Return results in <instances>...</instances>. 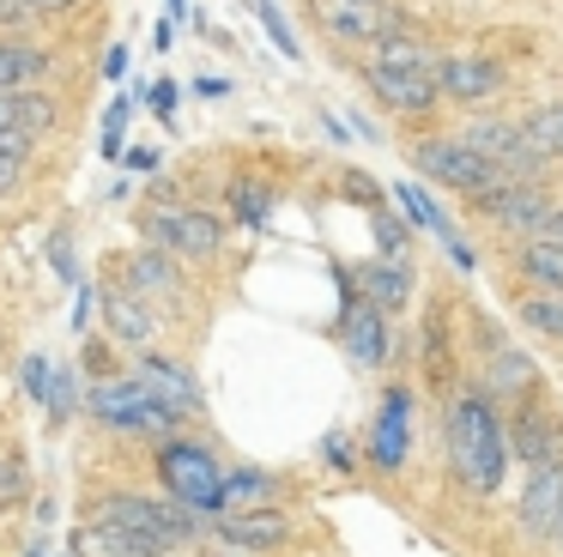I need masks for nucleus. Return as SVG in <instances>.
<instances>
[{
	"instance_id": "obj_1",
	"label": "nucleus",
	"mask_w": 563,
	"mask_h": 557,
	"mask_svg": "<svg viewBox=\"0 0 563 557\" xmlns=\"http://www.w3.org/2000/svg\"><path fill=\"white\" fill-rule=\"evenodd\" d=\"M503 400H490L485 387L461 394L442 412V448H449V472L466 484L473 496H497L509 484L515 467V443H509V418H503Z\"/></svg>"
},
{
	"instance_id": "obj_2",
	"label": "nucleus",
	"mask_w": 563,
	"mask_h": 557,
	"mask_svg": "<svg viewBox=\"0 0 563 557\" xmlns=\"http://www.w3.org/2000/svg\"><path fill=\"white\" fill-rule=\"evenodd\" d=\"M437 61H442V55H430L418 36L394 31V36H382L376 55L364 61V85H369V97H376L388 116L424 121V116H437V103H442Z\"/></svg>"
},
{
	"instance_id": "obj_3",
	"label": "nucleus",
	"mask_w": 563,
	"mask_h": 557,
	"mask_svg": "<svg viewBox=\"0 0 563 557\" xmlns=\"http://www.w3.org/2000/svg\"><path fill=\"white\" fill-rule=\"evenodd\" d=\"M152 467H158L164 496H176L183 509H195L200 521L224 515V460L212 455L207 443L170 430V436H158V448H152Z\"/></svg>"
},
{
	"instance_id": "obj_4",
	"label": "nucleus",
	"mask_w": 563,
	"mask_h": 557,
	"mask_svg": "<svg viewBox=\"0 0 563 557\" xmlns=\"http://www.w3.org/2000/svg\"><path fill=\"white\" fill-rule=\"evenodd\" d=\"M86 418L103 424V430H115V436H152V443L170 436V430H183V418H176L134 370L128 375L115 370V375H103V382H91L86 387Z\"/></svg>"
},
{
	"instance_id": "obj_5",
	"label": "nucleus",
	"mask_w": 563,
	"mask_h": 557,
	"mask_svg": "<svg viewBox=\"0 0 563 557\" xmlns=\"http://www.w3.org/2000/svg\"><path fill=\"white\" fill-rule=\"evenodd\" d=\"M98 515L115 521V527H128V533H140V539H152L158 551H183V545H195L200 533L212 527V521H200L195 509H183L176 496H140V491L98 496Z\"/></svg>"
},
{
	"instance_id": "obj_6",
	"label": "nucleus",
	"mask_w": 563,
	"mask_h": 557,
	"mask_svg": "<svg viewBox=\"0 0 563 557\" xmlns=\"http://www.w3.org/2000/svg\"><path fill=\"white\" fill-rule=\"evenodd\" d=\"M412 170L430 182V188H449V194H485L490 182H503V170L490 164L485 152H478L473 140H461V133H430V140L412 145Z\"/></svg>"
},
{
	"instance_id": "obj_7",
	"label": "nucleus",
	"mask_w": 563,
	"mask_h": 557,
	"mask_svg": "<svg viewBox=\"0 0 563 557\" xmlns=\"http://www.w3.org/2000/svg\"><path fill=\"white\" fill-rule=\"evenodd\" d=\"M140 230H146V242L170 249L176 261H212L224 249V218L200 212V206H176V200H152L140 212Z\"/></svg>"
},
{
	"instance_id": "obj_8",
	"label": "nucleus",
	"mask_w": 563,
	"mask_h": 557,
	"mask_svg": "<svg viewBox=\"0 0 563 557\" xmlns=\"http://www.w3.org/2000/svg\"><path fill=\"white\" fill-rule=\"evenodd\" d=\"M473 212L485 218L490 230L527 242V237L545 230V218L558 212V206H551V194L539 188V176H533V182H490L485 194H473Z\"/></svg>"
},
{
	"instance_id": "obj_9",
	"label": "nucleus",
	"mask_w": 563,
	"mask_h": 557,
	"mask_svg": "<svg viewBox=\"0 0 563 557\" xmlns=\"http://www.w3.org/2000/svg\"><path fill=\"white\" fill-rule=\"evenodd\" d=\"M309 19L333 36V43H352V48H376L382 36L400 31V12L394 0H303Z\"/></svg>"
},
{
	"instance_id": "obj_10",
	"label": "nucleus",
	"mask_w": 563,
	"mask_h": 557,
	"mask_svg": "<svg viewBox=\"0 0 563 557\" xmlns=\"http://www.w3.org/2000/svg\"><path fill=\"white\" fill-rule=\"evenodd\" d=\"M207 533L236 557H261V551H279L291 539V521L279 509H224V515H212Z\"/></svg>"
},
{
	"instance_id": "obj_11",
	"label": "nucleus",
	"mask_w": 563,
	"mask_h": 557,
	"mask_svg": "<svg viewBox=\"0 0 563 557\" xmlns=\"http://www.w3.org/2000/svg\"><path fill=\"white\" fill-rule=\"evenodd\" d=\"M412 455V387H388L369 424V467L376 472H400Z\"/></svg>"
},
{
	"instance_id": "obj_12",
	"label": "nucleus",
	"mask_w": 563,
	"mask_h": 557,
	"mask_svg": "<svg viewBox=\"0 0 563 557\" xmlns=\"http://www.w3.org/2000/svg\"><path fill=\"white\" fill-rule=\"evenodd\" d=\"M134 375L152 387V394L164 400V406L176 412V418H200V406H207V394H200V382H195V370H188L183 358H164V351H140V363H134Z\"/></svg>"
},
{
	"instance_id": "obj_13",
	"label": "nucleus",
	"mask_w": 563,
	"mask_h": 557,
	"mask_svg": "<svg viewBox=\"0 0 563 557\" xmlns=\"http://www.w3.org/2000/svg\"><path fill=\"white\" fill-rule=\"evenodd\" d=\"M340 346L357 370H382V363H388V315H382L364 291L340 309Z\"/></svg>"
},
{
	"instance_id": "obj_14",
	"label": "nucleus",
	"mask_w": 563,
	"mask_h": 557,
	"mask_svg": "<svg viewBox=\"0 0 563 557\" xmlns=\"http://www.w3.org/2000/svg\"><path fill=\"white\" fill-rule=\"evenodd\" d=\"M509 443H515V460H521V467H558L563 430H558V412L539 400V387L521 400V412L509 418Z\"/></svg>"
},
{
	"instance_id": "obj_15",
	"label": "nucleus",
	"mask_w": 563,
	"mask_h": 557,
	"mask_svg": "<svg viewBox=\"0 0 563 557\" xmlns=\"http://www.w3.org/2000/svg\"><path fill=\"white\" fill-rule=\"evenodd\" d=\"M103 334H110L115 346L152 351V339H158V309H152V297H140L134 285H110L103 291Z\"/></svg>"
},
{
	"instance_id": "obj_16",
	"label": "nucleus",
	"mask_w": 563,
	"mask_h": 557,
	"mask_svg": "<svg viewBox=\"0 0 563 557\" xmlns=\"http://www.w3.org/2000/svg\"><path fill=\"white\" fill-rule=\"evenodd\" d=\"M437 79H442V97H454V103H485V97H497L509 85V73L490 55H442Z\"/></svg>"
},
{
	"instance_id": "obj_17",
	"label": "nucleus",
	"mask_w": 563,
	"mask_h": 557,
	"mask_svg": "<svg viewBox=\"0 0 563 557\" xmlns=\"http://www.w3.org/2000/svg\"><path fill=\"white\" fill-rule=\"evenodd\" d=\"M521 527L533 533V539H558L563 533V467H527Z\"/></svg>"
},
{
	"instance_id": "obj_18",
	"label": "nucleus",
	"mask_w": 563,
	"mask_h": 557,
	"mask_svg": "<svg viewBox=\"0 0 563 557\" xmlns=\"http://www.w3.org/2000/svg\"><path fill=\"white\" fill-rule=\"evenodd\" d=\"M357 291H364L382 315H400L406 303H412V261H406V254L364 261V266H357Z\"/></svg>"
},
{
	"instance_id": "obj_19",
	"label": "nucleus",
	"mask_w": 563,
	"mask_h": 557,
	"mask_svg": "<svg viewBox=\"0 0 563 557\" xmlns=\"http://www.w3.org/2000/svg\"><path fill=\"white\" fill-rule=\"evenodd\" d=\"M55 121H62V103H55L49 91H37V85L0 91V133H31V140H43Z\"/></svg>"
},
{
	"instance_id": "obj_20",
	"label": "nucleus",
	"mask_w": 563,
	"mask_h": 557,
	"mask_svg": "<svg viewBox=\"0 0 563 557\" xmlns=\"http://www.w3.org/2000/svg\"><path fill=\"white\" fill-rule=\"evenodd\" d=\"M67 551L74 557H158V545L140 539V533H128V527H115V521H103V515H91L86 527L74 533Z\"/></svg>"
},
{
	"instance_id": "obj_21",
	"label": "nucleus",
	"mask_w": 563,
	"mask_h": 557,
	"mask_svg": "<svg viewBox=\"0 0 563 557\" xmlns=\"http://www.w3.org/2000/svg\"><path fill=\"white\" fill-rule=\"evenodd\" d=\"M128 285L140 291V297H152V303H176L183 297V266H176V254L170 249H158V242H152V249H140L134 261H128Z\"/></svg>"
},
{
	"instance_id": "obj_22",
	"label": "nucleus",
	"mask_w": 563,
	"mask_h": 557,
	"mask_svg": "<svg viewBox=\"0 0 563 557\" xmlns=\"http://www.w3.org/2000/svg\"><path fill=\"white\" fill-rule=\"evenodd\" d=\"M539 387V370H533V358L527 351H515V346H497L490 351V363H485V394H497V400H527Z\"/></svg>"
},
{
	"instance_id": "obj_23",
	"label": "nucleus",
	"mask_w": 563,
	"mask_h": 557,
	"mask_svg": "<svg viewBox=\"0 0 563 557\" xmlns=\"http://www.w3.org/2000/svg\"><path fill=\"white\" fill-rule=\"evenodd\" d=\"M515 273H521L527 291H563V242L527 237L521 249H515Z\"/></svg>"
},
{
	"instance_id": "obj_24",
	"label": "nucleus",
	"mask_w": 563,
	"mask_h": 557,
	"mask_svg": "<svg viewBox=\"0 0 563 557\" xmlns=\"http://www.w3.org/2000/svg\"><path fill=\"white\" fill-rule=\"evenodd\" d=\"M388 194H394V206H400V212L412 218L418 230H430V237H454V218L442 212V200L430 194V182H424V176H418V182H394Z\"/></svg>"
},
{
	"instance_id": "obj_25",
	"label": "nucleus",
	"mask_w": 563,
	"mask_h": 557,
	"mask_svg": "<svg viewBox=\"0 0 563 557\" xmlns=\"http://www.w3.org/2000/svg\"><path fill=\"white\" fill-rule=\"evenodd\" d=\"M43 73H49V48L7 43V36H0V91H25V85H37Z\"/></svg>"
},
{
	"instance_id": "obj_26",
	"label": "nucleus",
	"mask_w": 563,
	"mask_h": 557,
	"mask_svg": "<svg viewBox=\"0 0 563 557\" xmlns=\"http://www.w3.org/2000/svg\"><path fill=\"white\" fill-rule=\"evenodd\" d=\"M279 479L267 467H231L224 472V509H273Z\"/></svg>"
},
{
	"instance_id": "obj_27",
	"label": "nucleus",
	"mask_w": 563,
	"mask_h": 557,
	"mask_svg": "<svg viewBox=\"0 0 563 557\" xmlns=\"http://www.w3.org/2000/svg\"><path fill=\"white\" fill-rule=\"evenodd\" d=\"M521 133H527V145H533L539 157H563V103H539L533 116H521Z\"/></svg>"
},
{
	"instance_id": "obj_28",
	"label": "nucleus",
	"mask_w": 563,
	"mask_h": 557,
	"mask_svg": "<svg viewBox=\"0 0 563 557\" xmlns=\"http://www.w3.org/2000/svg\"><path fill=\"white\" fill-rule=\"evenodd\" d=\"M521 315L533 334H545V339H563V291H527L521 297Z\"/></svg>"
},
{
	"instance_id": "obj_29",
	"label": "nucleus",
	"mask_w": 563,
	"mask_h": 557,
	"mask_svg": "<svg viewBox=\"0 0 563 557\" xmlns=\"http://www.w3.org/2000/svg\"><path fill=\"white\" fill-rule=\"evenodd\" d=\"M231 218H236L243 230H261V225L273 218V194L261 188V182H249V176L231 182Z\"/></svg>"
},
{
	"instance_id": "obj_30",
	"label": "nucleus",
	"mask_w": 563,
	"mask_h": 557,
	"mask_svg": "<svg viewBox=\"0 0 563 557\" xmlns=\"http://www.w3.org/2000/svg\"><path fill=\"white\" fill-rule=\"evenodd\" d=\"M255 19H261L267 43L279 48L285 61H303V43H297V31H291V19H285V7H279V0H255Z\"/></svg>"
},
{
	"instance_id": "obj_31",
	"label": "nucleus",
	"mask_w": 563,
	"mask_h": 557,
	"mask_svg": "<svg viewBox=\"0 0 563 557\" xmlns=\"http://www.w3.org/2000/svg\"><path fill=\"white\" fill-rule=\"evenodd\" d=\"M134 109H140V91H134V97L122 91V97H115L110 109H103V140H98V145H103V157H110V164H115V157L128 152L122 140H128V121H134Z\"/></svg>"
},
{
	"instance_id": "obj_32",
	"label": "nucleus",
	"mask_w": 563,
	"mask_h": 557,
	"mask_svg": "<svg viewBox=\"0 0 563 557\" xmlns=\"http://www.w3.org/2000/svg\"><path fill=\"white\" fill-rule=\"evenodd\" d=\"M79 406H86V394H79V370H74V363H62V370H55V387H49V406H43V412H49L55 424H67Z\"/></svg>"
},
{
	"instance_id": "obj_33",
	"label": "nucleus",
	"mask_w": 563,
	"mask_h": 557,
	"mask_svg": "<svg viewBox=\"0 0 563 557\" xmlns=\"http://www.w3.org/2000/svg\"><path fill=\"white\" fill-rule=\"evenodd\" d=\"M55 370H62V363H55V358H43V351H31V358L19 363V387H25V394L37 400V406H49V387H55Z\"/></svg>"
},
{
	"instance_id": "obj_34",
	"label": "nucleus",
	"mask_w": 563,
	"mask_h": 557,
	"mask_svg": "<svg viewBox=\"0 0 563 557\" xmlns=\"http://www.w3.org/2000/svg\"><path fill=\"white\" fill-rule=\"evenodd\" d=\"M176 97H183V91H176V79H158V85H146V109H152L158 121H176Z\"/></svg>"
},
{
	"instance_id": "obj_35",
	"label": "nucleus",
	"mask_w": 563,
	"mask_h": 557,
	"mask_svg": "<svg viewBox=\"0 0 563 557\" xmlns=\"http://www.w3.org/2000/svg\"><path fill=\"white\" fill-rule=\"evenodd\" d=\"M321 455H328L333 472H352V467H357V460H352V443H345V430H328V436H321Z\"/></svg>"
},
{
	"instance_id": "obj_36",
	"label": "nucleus",
	"mask_w": 563,
	"mask_h": 557,
	"mask_svg": "<svg viewBox=\"0 0 563 557\" xmlns=\"http://www.w3.org/2000/svg\"><path fill=\"white\" fill-rule=\"evenodd\" d=\"M122 164L134 170V176H158V152H152V145H134V152H122Z\"/></svg>"
},
{
	"instance_id": "obj_37",
	"label": "nucleus",
	"mask_w": 563,
	"mask_h": 557,
	"mask_svg": "<svg viewBox=\"0 0 563 557\" xmlns=\"http://www.w3.org/2000/svg\"><path fill=\"white\" fill-rule=\"evenodd\" d=\"M49 254H55V273H62L67 285H79V266H74V249H67V237H55Z\"/></svg>"
},
{
	"instance_id": "obj_38",
	"label": "nucleus",
	"mask_w": 563,
	"mask_h": 557,
	"mask_svg": "<svg viewBox=\"0 0 563 557\" xmlns=\"http://www.w3.org/2000/svg\"><path fill=\"white\" fill-rule=\"evenodd\" d=\"M86 370H91V382L115 375V370H110V346H103V339H91V346H86Z\"/></svg>"
},
{
	"instance_id": "obj_39",
	"label": "nucleus",
	"mask_w": 563,
	"mask_h": 557,
	"mask_svg": "<svg viewBox=\"0 0 563 557\" xmlns=\"http://www.w3.org/2000/svg\"><path fill=\"white\" fill-rule=\"evenodd\" d=\"M103 79L110 85L128 79V43H110V55H103Z\"/></svg>"
},
{
	"instance_id": "obj_40",
	"label": "nucleus",
	"mask_w": 563,
	"mask_h": 557,
	"mask_svg": "<svg viewBox=\"0 0 563 557\" xmlns=\"http://www.w3.org/2000/svg\"><path fill=\"white\" fill-rule=\"evenodd\" d=\"M442 249H449V261L461 266V273H473V266H478V254H473V249H466V242H461V230H454V237H442Z\"/></svg>"
},
{
	"instance_id": "obj_41",
	"label": "nucleus",
	"mask_w": 563,
	"mask_h": 557,
	"mask_svg": "<svg viewBox=\"0 0 563 557\" xmlns=\"http://www.w3.org/2000/svg\"><path fill=\"white\" fill-rule=\"evenodd\" d=\"M19 491H25V484H19L13 460H0V509H7V503H19Z\"/></svg>"
},
{
	"instance_id": "obj_42",
	"label": "nucleus",
	"mask_w": 563,
	"mask_h": 557,
	"mask_svg": "<svg viewBox=\"0 0 563 557\" xmlns=\"http://www.w3.org/2000/svg\"><path fill=\"white\" fill-rule=\"evenodd\" d=\"M176 43V19H158V24H152V48H158V55H164V48H170Z\"/></svg>"
},
{
	"instance_id": "obj_43",
	"label": "nucleus",
	"mask_w": 563,
	"mask_h": 557,
	"mask_svg": "<svg viewBox=\"0 0 563 557\" xmlns=\"http://www.w3.org/2000/svg\"><path fill=\"white\" fill-rule=\"evenodd\" d=\"M19 7H25V12H67L74 0H19Z\"/></svg>"
},
{
	"instance_id": "obj_44",
	"label": "nucleus",
	"mask_w": 563,
	"mask_h": 557,
	"mask_svg": "<svg viewBox=\"0 0 563 557\" xmlns=\"http://www.w3.org/2000/svg\"><path fill=\"white\" fill-rule=\"evenodd\" d=\"M195 91L200 97H224V91H231V79H195Z\"/></svg>"
},
{
	"instance_id": "obj_45",
	"label": "nucleus",
	"mask_w": 563,
	"mask_h": 557,
	"mask_svg": "<svg viewBox=\"0 0 563 557\" xmlns=\"http://www.w3.org/2000/svg\"><path fill=\"white\" fill-rule=\"evenodd\" d=\"M539 237H551V242H563V206H558V212H551V218H545V230H539Z\"/></svg>"
},
{
	"instance_id": "obj_46",
	"label": "nucleus",
	"mask_w": 563,
	"mask_h": 557,
	"mask_svg": "<svg viewBox=\"0 0 563 557\" xmlns=\"http://www.w3.org/2000/svg\"><path fill=\"white\" fill-rule=\"evenodd\" d=\"M25 557H49V539H43V533H37V539L25 545Z\"/></svg>"
},
{
	"instance_id": "obj_47",
	"label": "nucleus",
	"mask_w": 563,
	"mask_h": 557,
	"mask_svg": "<svg viewBox=\"0 0 563 557\" xmlns=\"http://www.w3.org/2000/svg\"><path fill=\"white\" fill-rule=\"evenodd\" d=\"M558 539H563V533H558Z\"/></svg>"
}]
</instances>
